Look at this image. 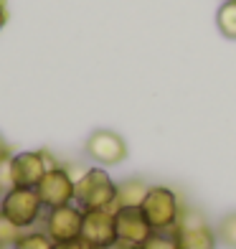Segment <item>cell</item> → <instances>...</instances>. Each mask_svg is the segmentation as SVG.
<instances>
[{"instance_id": "1", "label": "cell", "mask_w": 236, "mask_h": 249, "mask_svg": "<svg viewBox=\"0 0 236 249\" xmlns=\"http://www.w3.org/2000/svg\"><path fill=\"white\" fill-rule=\"evenodd\" d=\"M117 201V183L102 165L86 168V171L76 178L74 188V203L82 211L92 209H115Z\"/></svg>"}, {"instance_id": "2", "label": "cell", "mask_w": 236, "mask_h": 249, "mask_svg": "<svg viewBox=\"0 0 236 249\" xmlns=\"http://www.w3.org/2000/svg\"><path fill=\"white\" fill-rule=\"evenodd\" d=\"M183 198L170 186H150L148 196L142 201V213L152 231H173L183 213Z\"/></svg>"}, {"instance_id": "3", "label": "cell", "mask_w": 236, "mask_h": 249, "mask_svg": "<svg viewBox=\"0 0 236 249\" xmlns=\"http://www.w3.org/2000/svg\"><path fill=\"white\" fill-rule=\"evenodd\" d=\"M0 213L16 224L18 229H33L46 213V206L41 203L36 188H20V186H13L8 188L3 196H0Z\"/></svg>"}, {"instance_id": "4", "label": "cell", "mask_w": 236, "mask_h": 249, "mask_svg": "<svg viewBox=\"0 0 236 249\" xmlns=\"http://www.w3.org/2000/svg\"><path fill=\"white\" fill-rule=\"evenodd\" d=\"M173 236L178 242V249H216L219 236L216 229L206 221V216L198 209L183 206L181 221L173 229Z\"/></svg>"}, {"instance_id": "5", "label": "cell", "mask_w": 236, "mask_h": 249, "mask_svg": "<svg viewBox=\"0 0 236 249\" xmlns=\"http://www.w3.org/2000/svg\"><path fill=\"white\" fill-rule=\"evenodd\" d=\"M59 165L53 160V155L49 150H23L13 153L8 160V173H10V186L20 188H36L41 183V178L46 176L49 168Z\"/></svg>"}, {"instance_id": "6", "label": "cell", "mask_w": 236, "mask_h": 249, "mask_svg": "<svg viewBox=\"0 0 236 249\" xmlns=\"http://www.w3.org/2000/svg\"><path fill=\"white\" fill-rule=\"evenodd\" d=\"M82 221L84 211L76 203H66L59 209H49L43 213V231H46L53 244H66L82 239Z\"/></svg>"}, {"instance_id": "7", "label": "cell", "mask_w": 236, "mask_h": 249, "mask_svg": "<svg viewBox=\"0 0 236 249\" xmlns=\"http://www.w3.org/2000/svg\"><path fill=\"white\" fill-rule=\"evenodd\" d=\"M74 188H76V180L69 173V168L53 165V168H49L46 176L41 178V183L36 186V194L49 211V209H59V206H66V203H74Z\"/></svg>"}, {"instance_id": "8", "label": "cell", "mask_w": 236, "mask_h": 249, "mask_svg": "<svg viewBox=\"0 0 236 249\" xmlns=\"http://www.w3.org/2000/svg\"><path fill=\"white\" fill-rule=\"evenodd\" d=\"M84 153L97 165L109 168V165H119L127 158V142L115 130H94L86 138Z\"/></svg>"}, {"instance_id": "9", "label": "cell", "mask_w": 236, "mask_h": 249, "mask_svg": "<svg viewBox=\"0 0 236 249\" xmlns=\"http://www.w3.org/2000/svg\"><path fill=\"white\" fill-rule=\"evenodd\" d=\"M82 242L92 249H107L117 242L115 229V209H92L84 211L82 221Z\"/></svg>"}, {"instance_id": "10", "label": "cell", "mask_w": 236, "mask_h": 249, "mask_svg": "<svg viewBox=\"0 0 236 249\" xmlns=\"http://www.w3.org/2000/svg\"><path fill=\"white\" fill-rule=\"evenodd\" d=\"M115 229L117 242L130 249L140 247L152 234V226L145 219L142 209H115Z\"/></svg>"}, {"instance_id": "11", "label": "cell", "mask_w": 236, "mask_h": 249, "mask_svg": "<svg viewBox=\"0 0 236 249\" xmlns=\"http://www.w3.org/2000/svg\"><path fill=\"white\" fill-rule=\"evenodd\" d=\"M150 191V183H145L142 178H127L117 183V201L115 209H140L145 196Z\"/></svg>"}, {"instance_id": "12", "label": "cell", "mask_w": 236, "mask_h": 249, "mask_svg": "<svg viewBox=\"0 0 236 249\" xmlns=\"http://www.w3.org/2000/svg\"><path fill=\"white\" fill-rule=\"evenodd\" d=\"M216 26L221 36L236 41V0H223L219 13H216Z\"/></svg>"}, {"instance_id": "13", "label": "cell", "mask_w": 236, "mask_h": 249, "mask_svg": "<svg viewBox=\"0 0 236 249\" xmlns=\"http://www.w3.org/2000/svg\"><path fill=\"white\" fill-rule=\"evenodd\" d=\"M13 249H56L53 239L46 231H23L18 236V242L13 244Z\"/></svg>"}, {"instance_id": "14", "label": "cell", "mask_w": 236, "mask_h": 249, "mask_svg": "<svg viewBox=\"0 0 236 249\" xmlns=\"http://www.w3.org/2000/svg\"><path fill=\"white\" fill-rule=\"evenodd\" d=\"M135 249H178V242H175L173 231H152L148 239Z\"/></svg>"}, {"instance_id": "15", "label": "cell", "mask_w": 236, "mask_h": 249, "mask_svg": "<svg viewBox=\"0 0 236 249\" xmlns=\"http://www.w3.org/2000/svg\"><path fill=\"white\" fill-rule=\"evenodd\" d=\"M216 236L221 244H226L229 249H236V213L223 216L221 224L216 226Z\"/></svg>"}, {"instance_id": "16", "label": "cell", "mask_w": 236, "mask_h": 249, "mask_svg": "<svg viewBox=\"0 0 236 249\" xmlns=\"http://www.w3.org/2000/svg\"><path fill=\"white\" fill-rule=\"evenodd\" d=\"M20 234H23V229H18L16 224H10L3 213H0V249H3V247H13Z\"/></svg>"}, {"instance_id": "17", "label": "cell", "mask_w": 236, "mask_h": 249, "mask_svg": "<svg viewBox=\"0 0 236 249\" xmlns=\"http://www.w3.org/2000/svg\"><path fill=\"white\" fill-rule=\"evenodd\" d=\"M56 249H92V247L84 244L82 239H76V242H66V244H56Z\"/></svg>"}, {"instance_id": "18", "label": "cell", "mask_w": 236, "mask_h": 249, "mask_svg": "<svg viewBox=\"0 0 236 249\" xmlns=\"http://www.w3.org/2000/svg\"><path fill=\"white\" fill-rule=\"evenodd\" d=\"M8 0H0V31L5 28V23H8Z\"/></svg>"}, {"instance_id": "19", "label": "cell", "mask_w": 236, "mask_h": 249, "mask_svg": "<svg viewBox=\"0 0 236 249\" xmlns=\"http://www.w3.org/2000/svg\"><path fill=\"white\" fill-rule=\"evenodd\" d=\"M107 249H130V247H125V244H119V242H115L112 247H107Z\"/></svg>"}, {"instance_id": "20", "label": "cell", "mask_w": 236, "mask_h": 249, "mask_svg": "<svg viewBox=\"0 0 236 249\" xmlns=\"http://www.w3.org/2000/svg\"><path fill=\"white\" fill-rule=\"evenodd\" d=\"M0 196H3V188H0Z\"/></svg>"}]
</instances>
